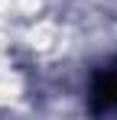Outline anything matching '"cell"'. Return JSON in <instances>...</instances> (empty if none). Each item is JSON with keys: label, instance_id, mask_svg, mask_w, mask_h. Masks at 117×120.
<instances>
[{"label": "cell", "instance_id": "1", "mask_svg": "<svg viewBox=\"0 0 117 120\" xmlns=\"http://www.w3.org/2000/svg\"><path fill=\"white\" fill-rule=\"evenodd\" d=\"M88 107L94 114H117V62H111V65L94 71Z\"/></svg>", "mask_w": 117, "mask_h": 120}]
</instances>
